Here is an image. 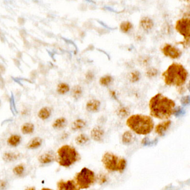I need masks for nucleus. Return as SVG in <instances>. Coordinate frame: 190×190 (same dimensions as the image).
Here are the masks:
<instances>
[{
	"label": "nucleus",
	"instance_id": "obj_1",
	"mask_svg": "<svg viewBox=\"0 0 190 190\" xmlns=\"http://www.w3.org/2000/svg\"><path fill=\"white\" fill-rule=\"evenodd\" d=\"M175 105L172 99L158 93L149 102L150 115L159 119H168L174 113Z\"/></svg>",
	"mask_w": 190,
	"mask_h": 190
},
{
	"label": "nucleus",
	"instance_id": "obj_2",
	"mask_svg": "<svg viewBox=\"0 0 190 190\" xmlns=\"http://www.w3.org/2000/svg\"><path fill=\"white\" fill-rule=\"evenodd\" d=\"M162 77L166 85L181 87L186 83L188 72L182 64L174 63L162 73Z\"/></svg>",
	"mask_w": 190,
	"mask_h": 190
},
{
	"label": "nucleus",
	"instance_id": "obj_3",
	"mask_svg": "<svg viewBox=\"0 0 190 190\" xmlns=\"http://www.w3.org/2000/svg\"><path fill=\"white\" fill-rule=\"evenodd\" d=\"M126 124L136 133L146 135L150 133L154 128L152 118L146 115L134 114L128 118Z\"/></svg>",
	"mask_w": 190,
	"mask_h": 190
},
{
	"label": "nucleus",
	"instance_id": "obj_4",
	"mask_svg": "<svg viewBox=\"0 0 190 190\" xmlns=\"http://www.w3.org/2000/svg\"><path fill=\"white\" fill-rule=\"evenodd\" d=\"M58 163L61 166L68 167L77 162L80 156L76 150L72 146L64 145L57 151Z\"/></svg>",
	"mask_w": 190,
	"mask_h": 190
},
{
	"label": "nucleus",
	"instance_id": "obj_5",
	"mask_svg": "<svg viewBox=\"0 0 190 190\" xmlns=\"http://www.w3.org/2000/svg\"><path fill=\"white\" fill-rule=\"evenodd\" d=\"M101 161L105 168L109 171L121 172L126 167V161L124 158L119 157L110 152H107L103 155Z\"/></svg>",
	"mask_w": 190,
	"mask_h": 190
},
{
	"label": "nucleus",
	"instance_id": "obj_6",
	"mask_svg": "<svg viewBox=\"0 0 190 190\" xmlns=\"http://www.w3.org/2000/svg\"><path fill=\"white\" fill-rule=\"evenodd\" d=\"M77 186L80 189H85L90 186L95 181L94 173L87 168H84L81 171L77 174L75 177Z\"/></svg>",
	"mask_w": 190,
	"mask_h": 190
},
{
	"label": "nucleus",
	"instance_id": "obj_7",
	"mask_svg": "<svg viewBox=\"0 0 190 190\" xmlns=\"http://www.w3.org/2000/svg\"><path fill=\"white\" fill-rule=\"evenodd\" d=\"M176 31L184 37L185 45H189L190 42V19L183 17L176 21L175 25Z\"/></svg>",
	"mask_w": 190,
	"mask_h": 190
},
{
	"label": "nucleus",
	"instance_id": "obj_8",
	"mask_svg": "<svg viewBox=\"0 0 190 190\" xmlns=\"http://www.w3.org/2000/svg\"><path fill=\"white\" fill-rule=\"evenodd\" d=\"M162 51L165 56L172 59H178L182 54V52L180 49L169 44H166L164 45L162 49Z\"/></svg>",
	"mask_w": 190,
	"mask_h": 190
},
{
	"label": "nucleus",
	"instance_id": "obj_9",
	"mask_svg": "<svg viewBox=\"0 0 190 190\" xmlns=\"http://www.w3.org/2000/svg\"><path fill=\"white\" fill-rule=\"evenodd\" d=\"M57 188L59 190H80L73 180H61L57 183Z\"/></svg>",
	"mask_w": 190,
	"mask_h": 190
},
{
	"label": "nucleus",
	"instance_id": "obj_10",
	"mask_svg": "<svg viewBox=\"0 0 190 190\" xmlns=\"http://www.w3.org/2000/svg\"><path fill=\"white\" fill-rule=\"evenodd\" d=\"M171 124V121L170 120L161 122L156 127L155 132L159 136H163L165 135L166 131L169 128Z\"/></svg>",
	"mask_w": 190,
	"mask_h": 190
},
{
	"label": "nucleus",
	"instance_id": "obj_11",
	"mask_svg": "<svg viewBox=\"0 0 190 190\" xmlns=\"http://www.w3.org/2000/svg\"><path fill=\"white\" fill-rule=\"evenodd\" d=\"M139 25L144 31H149L153 28V21L148 17H144L140 21Z\"/></svg>",
	"mask_w": 190,
	"mask_h": 190
},
{
	"label": "nucleus",
	"instance_id": "obj_12",
	"mask_svg": "<svg viewBox=\"0 0 190 190\" xmlns=\"http://www.w3.org/2000/svg\"><path fill=\"white\" fill-rule=\"evenodd\" d=\"M101 102L97 99H91L87 102L86 109L90 113H95L100 108Z\"/></svg>",
	"mask_w": 190,
	"mask_h": 190
},
{
	"label": "nucleus",
	"instance_id": "obj_13",
	"mask_svg": "<svg viewBox=\"0 0 190 190\" xmlns=\"http://www.w3.org/2000/svg\"><path fill=\"white\" fill-rule=\"evenodd\" d=\"M55 156L53 152L50 151L46 153L43 154L39 158V161L42 164H47L53 162L55 159Z\"/></svg>",
	"mask_w": 190,
	"mask_h": 190
},
{
	"label": "nucleus",
	"instance_id": "obj_14",
	"mask_svg": "<svg viewBox=\"0 0 190 190\" xmlns=\"http://www.w3.org/2000/svg\"><path fill=\"white\" fill-rule=\"evenodd\" d=\"M104 136V130L101 128L97 127L93 129L91 132V136L96 141H101Z\"/></svg>",
	"mask_w": 190,
	"mask_h": 190
},
{
	"label": "nucleus",
	"instance_id": "obj_15",
	"mask_svg": "<svg viewBox=\"0 0 190 190\" xmlns=\"http://www.w3.org/2000/svg\"><path fill=\"white\" fill-rule=\"evenodd\" d=\"M50 114H51V109L48 107H44L39 112L38 116L41 119L45 120L50 116Z\"/></svg>",
	"mask_w": 190,
	"mask_h": 190
},
{
	"label": "nucleus",
	"instance_id": "obj_16",
	"mask_svg": "<svg viewBox=\"0 0 190 190\" xmlns=\"http://www.w3.org/2000/svg\"><path fill=\"white\" fill-rule=\"evenodd\" d=\"M66 124V120L64 118L57 119L53 123V127L55 129H61L64 128Z\"/></svg>",
	"mask_w": 190,
	"mask_h": 190
},
{
	"label": "nucleus",
	"instance_id": "obj_17",
	"mask_svg": "<svg viewBox=\"0 0 190 190\" xmlns=\"http://www.w3.org/2000/svg\"><path fill=\"white\" fill-rule=\"evenodd\" d=\"M42 139L40 138H34L28 143V148L30 149H35L38 148L42 144Z\"/></svg>",
	"mask_w": 190,
	"mask_h": 190
},
{
	"label": "nucleus",
	"instance_id": "obj_18",
	"mask_svg": "<svg viewBox=\"0 0 190 190\" xmlns=\"http://www.w3.org/2000/svg\"><path fill=\"white\" fill-rule=\"evenodd\" d=\"M130 114V110L126 107L121 106L118 109V115L121 118H124L128 117Z\"/></svg>",
	"mask_w": 190,
	"mask_h": 190
},
{
	"label": "nucleus",
	"instance_id": "obj_19",
	"mask_svg": "<svg viewBox=\"0 0 190 190\" xmlns=\"http://www.w3.org/2000/svg\"><path fill=\"white\" fill-rule=\"evenodd\" d=\"M86 125V122L82 119H77L73 122L72 124V129L74 130H81L84 128Z\"/></svg>",
	"mask_w": 190,
	"mask_h": 190
},
{
	"label": "nucleus",
	"instance_id": "obj_20",
	"mask_svg": "<svg viewBox=\"0 0 190 190\" xmlns=\"http://www.w3.org/2000/svg\"><path fill=\"white\" fill-rule=\"evenodd\" d=\"M72 94L74 98L76 99L80 98L83 94V90L81 86L79 85L75 86L72 90Z\"/></svg>",
	"mask_w": 190,
	"mask_h": 190
},
{
	"label": "nucleus",
	"instance_id": "obj_21",
	"mask_svg": "<svg viewBox=\"0 0 190 190\" xmlns=\"http://www.w3.org/2000/svg\"><path fill=\"white\" fill-rule=\"evenodd\" d=\"M34 130V125L32 123H27L22 126L21 130L24 134H30L33 133Z\"/></svg>",
	"mask_w": 190,
	"mask_h": 190
},
{
	"label": "nucleus",
	"instance_id": "obj_22",
	"mask_svg": "<svg viewBox=\"0 0 190 190\" xmlns=\"http://www.w3.org/2000/svg\"><path fill=\"white\" fill-rule=\"evenodd\" d=\"M21 137L17 135H13L9 138L8 143L11 146H17L20 142Z\"/></svg>",
	"mask_w": 190,
	"mask_h": 190
},
{
	"label": "nucleus",
	"instance_id": "obj_23",
	"mask_svg": "<svg viewBox=\"0 0 190 190\" xmlns=\"http://www.w3.org/2000/svg\"><path fill=\"white\" fill-rule=\"evenodd\" d=\"M133 25L129 21H124L122 22L120 25L121 30L123 33H127L130 31L132 28Z\"/></svg>",
	"mask_w": 190,
	"mask_h": 190
},
{
	"label": "nucleus",
	"instance_id": "obj_24",
	"mask_svg": "<svg viewBox=\"0 0 190 190\" xmlns=\"http://www.w3.org/2000/svg\"><path fill=\"white\" fill-rule=\"evenodd\" d=\"M134 136L130 131H127L123 135L122 140L123 142L125 144H128L133 141Z\"/></svg>",
	"mask_w": 190,
	"mask_h": 190
},
{
	"label": "nucleus",
	"instance_id": "obj_25",
	"mask_svg": "<svg viewBox=\"0 0 190 190\" xmlns=\"http://www.w3.org/2000/svg\"><path fill=\"white\" fill-rule=\"evenodd\" d=\"M70 90L69 85L66 83H60L57 88V91L60 94H64L68 92Z\"/></svg>",
	"mask_w": 190,
	"mask_h": 190
},
{
	"label": "nucleus",
	"instance_id": "obj_26",
	"mask_svg": "<svg viewBox=\"0 0 190 190\" xmlns=\"http://www.w3.org/2000/svg\"><path fill=\"white\" fill-rule=\"evenodd\" d=\"M141 74L137 70H134L130 73V80L132 83H136L140 79Z\"/></svg>",
	"mask_w": 190,
	"mask_h": 190
},
{
	"label": "nucleus",
	"instance_id": "obj_27",
	"mask_svg": "<svg viewBox=\"0 0 190 190\" xmlns=\"http://www.w3.org/2000/svg\"><path fill=\"white\" fill-rule=\"evenodd\" d=\"M89 141L88 137L85 134H80L75 139V142L77 145L82 146L84 145L87 142Z\"/></svg>",
	"mask_w": 190,
	"mask_h": 190
},
{
	"label": "nucleus",
	"instance_id": "obj_28",
	"mask_svg": "<svg viewBox=\"0 0 190 190\" xmlns=\"http://www.w3.org/2000/svg\"><path fill=\"white\" fill-rule=\"evenodd\" d=\"M113 80V79L111 76L107 75L101 77L99 80V83L102 86H108Z\"/></svg>",
	"mask_w": 190,
	"mask_h": 190
},
{
	"label": "nucleus",
	"instance_id": "obj_29",
	"mask_svg": "<svg viewBox=\"0 0 190 190\" xmlns=\"http://www.w3.org/2000/svg\"><path fill=\"white\" fill-rule=\"evenodd\" d=\"M18 157V155L13 153H6L4 155V159L6 162H11L16 159Z\"/></svg>",
	"mask_w": 190,
	"mask_h": 190
},
{
	"label": "nucleus",
	"instance_id": "obj_30",
	"mask_svg": "<svg viewBox=\"0 0 190 190\" xmlns=\"http://www.w3.org/2000/svg\"><path fill=\"white\" fill-rule=\"evenodd\" d=\"M158 74V71L156 68H151L148 69L146 72V75L149 78H153L154 77H157Z\"/></svg>",
	"mask_w": 190,
	"mask_h": 190
},
{
	"label": "nucleus",
	"instance_id": "obj_31",
	"mask_svg": "<svg viewBox=\"0 0 190 190\" xmlns=\"http://www.w3.org/2000/svg\"><path fill=\"white\" fill-rule=\"evenodd\" d=\"M24 170V166H22V165H18V166H16L13 168V171L16 175L20 176V175H21L23 173Z\"/></svg>",
	"mask_w": 190,
	"mask_h": 190
},
{
	"label": "nucleus",
	"instance_id": "obj_32",
	"mask_svg": "<svg viewBox=\"0 0 190 190\" xmlns=\"http://www.w3.org/2000/svg\"><path fill=\"white\" fill-rule=\"evenodd\" d=\"M181 102L183 105H187L190 103V97L189 95L183 97L181 99Z\"/></svg>",
	"mask_w": 190,
	"mask_h": 190
},
{
	"label": "nucleus",
	"instance_id": "obj_33",
	"mask_svg": "<svg viewBox=\"0 0 190 190\" xmlns=\"http://www.w3.org/2000/svg\"><path fill=\"white\" fill-rule=\"evenodd\" d=\"M142 144L144 146H148V145H152L153 144H155V141H150L149 139L148 138H145L143 139Z\"/></svg>",
	"mask_w": 190,
	"mask_h": 190
},
{
	"label": "nucleus",
	"instance_id": "obj_34",
	"mask_svg": "<svg viewBox=\"0 0 190 190\" xmlns=\"http://www.w3.org/2000/svg\"><path fill=\"white\" fill-rule=\"evenodd\" d=\"M185 113L184 110L183 109L180 108H178V109H176V110H174V113L176 117H178V116H180L182 114H183Z\"/></svg>",
	"mask_w": 190,
	"mask_h": 190
},
{
	"label": "nucleus",
	"instance_id": "obj_35",
	"mask_svg": "<svg viewBox=\"0 0 190 190\" xmlns=\"http://www.w3.org/2000/svg\"><path fill=\"white\" fill-rule=\"evenodd\" d=\"M94 74L91 72H88L87 74H86V80H89V81H92L93 80V78H94Z\"/></svg>",
	"mask_w": 190,
	"mask_h": 190
},
{
	"label": "nucleus",
	"instance_id": "obj_36",
	"mask_svg": "<svg viewBox=\"0 0 190 190\" xmlns=\"http://www.w3.org/2000/svg\"><path fill=\"white\" fill-rule=\"evenodd\" d=\"M7 185V182L4 181H0V190H6Z\"/></svg>",
	"mask_w": 190,
	"mask_h": 190
},
{
	"label": "nucleus",
	"instance_id": "obj_37",
	"mask_svg": "<svg viewBox=\"0 0 190 190\" xmlns=\"http://www.w3.org/2000/svg\"><path fill=\"white\" fill-rule=\"evenodd\" d=\"M149 57H145L143 59L142 58L141 60L139 61L141 63L142 65H146L147 64L149 63Z\"/></svg>",
	"mask_w": 190,
	"mask_h": 190
},
{
	"label": "nucleus",
	"instance_id": "obj_38",
	"mask_svg": "<svg viewBox=\"0 0 190 190\" xmlns=\"http://www.w3.org/2000/svg\"><path fill=\"white\" fill-rule=\"evenodd\" d=\"M25 190H35V189L34 187H30V188H28Z\"/></svg>",
	"mask_w": 190,
	"mask_h": 190
},
{
	"label": "nucleus",
	"instance_id": "obj_39",
	"mask_svg": "<svg viewBox=\"0 0 190 190\" xmlns=\"http://www.w3.org/2000/svg\"><path fill=\"white\" fill-rule=\"evenodd\" d=\"M41 190H53L51 189H48V188H43Z\"/></svg>",
	"mask_w": 190,
	"mask_h": 190
}]
</instances>
